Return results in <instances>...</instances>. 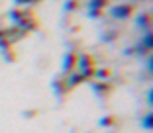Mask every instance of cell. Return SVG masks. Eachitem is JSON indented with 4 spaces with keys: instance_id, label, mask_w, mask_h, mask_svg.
<instances>
[{
    "instance_id": "1",
    "label": "cell",
    "mask_w": 153,
    "mask_h": 133,
    "mask_svg": "<svg viewBox=\"0 0 153 133\" xmlns=\"http://www.w3.org/2000/svg\"><path fill=\"white\" fill-rule=\"evenodd\" d=\"M131 12H134V6H128V4H122V6L112 8V16L118 18V20H128L131 16Z\"/></svg>"
},
{
    "instance_id": "2",
    "label": "cell",
    "mask_w": 153,
    "mask_h": 133,
    "mask_svg": "<svg viewBox=\"0 0 153 133\" xmlns=\"http://www.w3.org/2000/svg\"><path fill=\"white\" fill-rule=\"evenodd\" d=\"M76 65L81 66V72L82 71H88V69H96L94 66V59H92V55H76Z\"/></svg>"
},
{
    "instance_id": "3",
    "label": "cell",
    "mask_w": 153,
    "mask_h": 133,
    "mask_svg": "<svg viewBox=\"0 0 153 133\" xmlns=\"http://www.w3.org/2000/svg\"><path fill=\"white\" fill-rule=\"evenodd\" d=\"M75 66H76V53L69 51V53L65 55V59H63V71L69 75V72H71Z\"/></svg>"
},
{
    "instance_id": "4",
    "label": "cell",
    "mask_w": 153,
    "mask_h": 133,
    "mask_svg": "<svg viewBox=\"0 0 153 133\" xmlns=\"http://www.w3.org/2000/svg\"><path fill=\"white\" fill-rule=\"evenodd\" d=\"M20 26H22L26 31H32V30H36V27H37V20L32 16V18H26L22 24H20Z\"/></svg>"
},
{
    "instance_id": "5",
    "label": "cell",
    "mask_w": 153,
    "mask_h": 133,
    "mask_svg": "<svg viewBox=\"0 0 153 133\" xmlns=\"http://www.w3.org/2000/svg\"><path fill=\"white\" fill-rule=\"evenodd\" d=\"M92 90H96V92H110L112 86L106 84V82H92Z\"/></svg>"
},
{
    "instance_id": "6",
    "label": "cell",
    "mask_w": 153,
    "mask_h": 133,
    "mask_svg": "<svg viewBox=\"0 0 153 133\" xmlns=\"http://www.w3.org/2000/svg\"><path fill=\"white\" fill-rule=\"evenodd\" d=\"M85 76L82 75H73L71 78H69V86H76V84H81V82H85Z\"/></svg>"
},
{
    "instance_id": "7",
    "label": "cell",
    "mask_w": 153,
    "mask_h": 133,
    "mask_svg": "<svg viewBox=\"0 0 153 133\" xmlns=\"http://www.w3.org/2000/svg\"><path fill=\"white\" fill-rule=\"evenodd\" d=\"M94 76H96V78H108V76H110V71H108V69H96V71H94Z\"/></svg>"
},
{
    "instance_id": "8",
    "label": "cell",
    "mask_w": 153,
    "mask_h": 133,
    "mask_svg": "<svg viewBox=\"0 0 153 133\" xmlns=\"http://www.w3.org/2000/svg\"><path fill=\"white\" fill-rule=\"evenodd\" d=\"M90 10H102L104 6H106V2H104V0H98V2H90Z\"/></svg>"
},
{
    "instance_id": "9",
    "label": "cell",
    "mask_w": 153,
    "mask_h": 133,
    "mask_svg": "<svg viewBox=\"0 0 153 133\" xmlns=\"http://www.w3.org/2000/svg\"><path fill=\"white\" fill-rule=\"evenodd\" d=\"M114 123H116V117H102V121H100V125H104V127H110Z\"/></svg>"
},
{
    "instance_id": "10",
    "label": "cell",
    "mask_w": 153,
    "mask_h": 133,
    "mask_svg": "<svg viewBox=\"0 0 153 133\" xmlns=\"http://www.w3.org/2000/svg\"><path fill=\"white\" fill-rule=\"evenodd\" d=\"M137 24H140V26H143L145 30H147V27H149V14H145V16H141V18L137 20Z\"/></svg>"
},
{
    "instance_id": "11",
    "label": "cell",
    "mask_w": 153,
    "mask_h": 133,
    "mask_svg": "<svg viewBox=\"0 0 153 133\" xmlns=\"http://www.w3.org/2000/svg\"><path fill=\"white\" fill-rule=\"evenodd\" d=\"M151 121H153V117H151V114H149V115H145V120L141 121V123H143L145 129H151Z\"/></svg>"
},
{
    "instance_id": "12",
    "label": "cell",
    "mask_w": 153,
    "mask_h": 133,
    "mask_svg": "<svg viewBox=\"0 0 153 133\" xmlns=\"http://www.w3.org/2000/svg\"><path fill=\"white\" fill-rule=\"evenodd\" d=\"M8 47H10V43L6 39H0V49H2V51H8Z\"/></svg>"
},
{
    "instance_id": "13",
    "label": "cell",
    "mask_w": 153,
    "mask_h": 133,
    "mask_svg": "<svg viewBox=\"0 0 153 133\" xmlns=\"http://www.w3.org/2000/svg\"><path fill=\"white\" fill-rule=\"evenodd\" d=\"M100 14H102L100 10H90V12H88V16H90V18H98Z\"/></svg>"
},
{
    "instance_id": "14",
    "label": "cell",
    "mask_w": 153,
    "mask_h": 133,
    "mask_svg": "<svg viewBox=\"0 0 153 133\" xmlns=\"http://www.w3.org/2000/svg\"><path fill=\"white\" fill-rule=\"evenodd\" d=\"M76 8V2H67L65 4V10H75Z\"/></svg>"
},
{
    "instance_id": "15",
    "label": "cell",
    "mask_w": 153,
    "mask_h": 133,
    "mask_svg": "<svg viewBox=\"0 0 153 133\" xmlns=\"http://www.w3.org/2000/svg\"><path fill=\"white\" fill-rule=\"evenodd\" d=\"M4 35H6V31H4V30H0V39H2Z\"/></svg>"
}]
</instances>
